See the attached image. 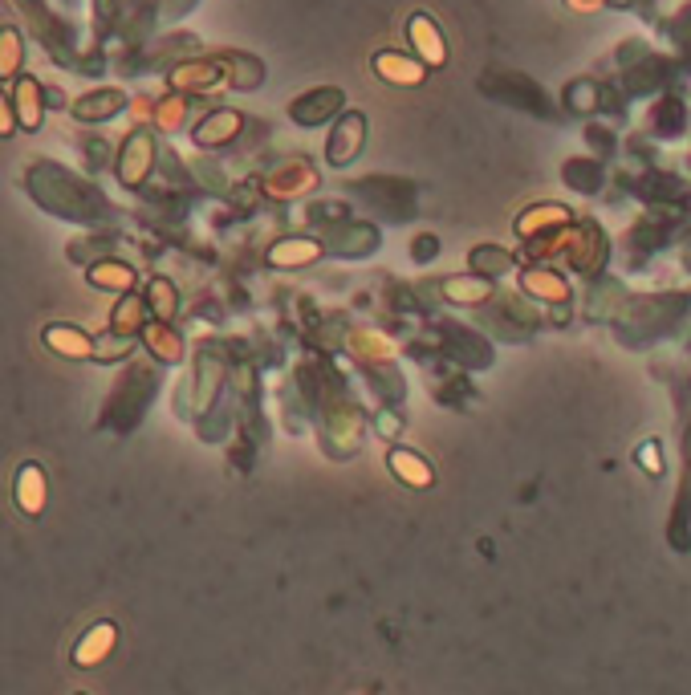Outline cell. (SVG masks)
I'll use <instances>...</instances> for the list:
<instances>
[{
	"instance_id": "1",
	"label": "cell",
	"mask_w": 691,
	"mask_h": 695,
	"mask_svg": "<svg viewBox=\"0 0 691 695\" xmlns=\"http://www.w3.org/2000/svg\"><path fill=\"white\" fill-rule=\"evenodd\" d=\"M366 147V114L358 110H346L338 122H334V131H330V143H326V159L330 167H346L362 155Z\"/></svg>"
},
{
	"instance_id": "2",
	"label": "cell",
	"mask_w": 691,
	"mask_h": 695,
	"mask_svg": "<svg viewBox=\"0 0 691 695\" xmlns=\"http://www.w3.org/2000/svg\"><path fill=\"white\" fill-rule=\"evenodd\" d=\"M407 41H411L415 57L423 61L427 70H444V66H448V41H444V33H439L435 17L415 13V17L407 21Z\"/></svg>"
},
{
	"instance_id": "3",
	"label": "cell",
	"mask_w": 691,
	"mask_h": 695,
	"mask_svg": "<svg viewBox=\"0 0 691 695\" xmlns=\"http://www.w3.org/2000/svg\"><path fill=\"white\" fill-rule=\"evenodd\" d=\"M342 106H346V94H342L338 86H318V90L301 94V98L289 106V118L301 122V126H322V122H330L334 114H342Z\"/></svg>"
},
{
	"instance_id": "4",
	"label": "cell",
	"mask_w": 691,
	"mask_h": 695,
	"mask_svg": "<svg viewBox=\"0 0 691 695\" xmlns=\"http://www.w3.org/2000/svg\"><path fill=\"white\" fill-rule=\"evenodd\" d=\"M155 167V139L147 131H135L118 151V179L122 187H139Z\"/></svg>"
},
{
	"instance_id": "5",
	"label": "cell",
	"mask_w": 691,
	"mask_h": 695,
	"mask_svg": "<svg viewBox=\"0 0 691 695\" xmlns=\"http://www.w3.org/2000/svg\"><path fill=\"white\" fill-rule=\"evenodd\" d=\"M374 74H379L383 82L391 86H423L427 82V66L419 57H407V53H395V49H383V53H374Z\"/></svg>"
},
{
	"instance_id": "6",
	"label": "cell",
	"mask_w": 691,
	"mask_h": 695,
	"mask_svg": "<svg viewBox=\"0 0 691 695\" xmlns=\"http://www.w3.org/2000/svg\"><path fill=\"white\" fill-rule=\"evenodd\" d=\"M41 338H45V346H49L53 354H61V358H74V362L94 358V338H90L86 330L70 326V322H53V326H45Z\"/></svg>"
},
{
	"instance_id": "7",
	"label": "cell",
	"mask_w": 691,
	"mask_h": 695,
	"mask_svg": "<svg viewBox=\"0 0 691 695\" xmlns=\"http://www.w3.org/2000/svg\"><path fill=\"white\" fill-rule=\"evenodd\" d=\"M45 496H49V484H45V472L37 464H21L17 472V484H13V500H17V509L37 517L45 509Z\"/></svg>"
},
{
	"instance_id": "8",
	"label": "cell",
	"mask_w": 691,
	"mask_h": 695,
	"mask_svg": "<svg viewBox=\"0 0 691 695\" xmlns=\"http://www.w3.org/2000/svg\"><path fill=\"white\" fill-rule=\"evenodd\" d=\"M13 110H17V122L21 131H37L41 126V110H45V90L37 86V78H17V90H13Z\"/></svg>"
},
{
	"instance_id": "9",
	"label": "cell",
	"mask_w": 691,
	"mask_h": 695,
	"mask_svg": "<svg viewBox=\"0 0 691 695\" xmlns=\"http://www.w3.org/2000/svg\"><path fill=\"white\" fill-rule=\"evenodd\" d=\"M147 330V301L127 293L118 297V305L110 309V334H122V338H139Z\"/></svg>"
},
{
	"instance_id": "10",
	"label": "cell",
	"mask_w": 691,
	"mask_h": 695,
	"mask_svg": "<svg viewBox=\"0 0 691 695\" xmlns=\"http://www.w3.org/2000/svg\"><path fill=\"white\" fill-rule=\"evenodd\" d=\"M322 257V244L318 240H309V236H289L281 244L269 248V265L277 269H297V265H313Z\"/></svg>"
},
{
	"instance_id": "11",
	"label": "cell",
	"mask_w": 691,
	"mask_h": 695,
	"mask_svg": "<svg viewBox=\"0 0 691 695\" xmlns=\"http://www.w3.org/2000/svg\"><path fill=\"white\" fill-rule=\"evenodd\" d=\"M114 639H118V630H114L110 622L90 626L86 635L78 639V647H74V663H78V667H94V663H102V659L114 651Z\"/></svg>"
},
{
	"instance_id": "12",
	"label": "cell",
	"mask_w": 691,
	"mask_h": 695,
	"mask_svg": "<svg viewBox=\"0 0 691 695\" xmlns=\"http://www.w3.org/2000/svg\"><path fill=\"white\" fill-rule=\"evenodd\" d=\"M240 126H244V118L236 110H216L196 126V143L200 147H224L240 135Z\"/></svg>"
},
{
	"instance_id": "13",
	"label": "cell",
	"mask_w": 691,
	"mask_h": 695,
	"mask_svg": "<svg viewBox=\"0 0 691 695\" xmlns=\"http://www.w3.org/2000/svg\"><path fill=\"white\" fill-rule=\"evenodd\" d=\"M122 106H127V94H122V90H94V94H82L74 102V118L78 122H106Z\"/></svg>"
},
{
	"instance_id": "14",
	"label": "cell",
	"mask_w": 691,
	"mask_h": 695,
	"mask_svg": "<svg viewBox=\"0 0 691 695\" xmlns=\"http://www.w3.org/2000/svg\"><path fill=\"white\" fill-rule=\"evenodd\" d=\"M86 281L98 285V289H110V293H122V297H127V293L135 289V269H131L127 261H98V265L86 273Z\"/></svg>"
},
{
	"instance_id": "15",
	"label": "cell",
	"mask_w": 691,
	"mask_h": 695,
	"mask_svg": "<svg viewBox=\"0 0 691 695\" xmlns=\"http://www.w3.org/2000/svg\"><path fill=\"white\" fill-rule=\"evenodd\" d=\"M387 464H391V472L407 484V488H431V480H435V472H431V464L427 460H419L415 452H407V448H395L391 456H387Z\"/></svg>"
},
{
	"instance_id": "16",
	"label": "cell",
	"mask_w": 691,
	"mask_h": 695,
	"mask_svg": "<svg viewBox=\"0 0 691 695\" xmlns=\"http://www.w3.org/2000/svg\"><path fill=\"white\" fill-rule=\"evenodd\" d=\"M143 342H147V350H151L159 362H183V338H179L167 322H147Z\"/></svg>"
},
{
	"instance_id": "17",
	"label": "cell",
	"mask_w": 691,
	"mask_h": 695,
	"mask_svg": "<svg viewBox=\"0 0 691 695\" xmlns=\"http://www.w3.org/2000/svg\"><path fill=\"white\" fill-rule=\"evenodd\" d=\"M220 66L228 70V78H232V86H240V90H253V86H261V78H265V66L257 57H244V53H228Z\"/></svg>"
},
{
	"instance_id": "18",
	"label": "cell",
	"mask_w": 691,
	"mask_h": 695,
	"mask_svg": "<svg viewBox=\"0 0 691 695\" xmlns=\"http://www.w3.org/2000/svg\"><path fill=\"white\" fill-rule=\"evenodd\" d=\"M147 309H151V318L155 322H171L175 318V309H179V297H175V285L167 281V277H155L151 285H147Z\"/></svg>"
},
{
	"instance_id": "19",
	"label": "cell",
	"mask_w": 691,
	"mask_h": 695,
	"mask_svg": "<svg viewBox=\"0 0 691 695\" xmlns=\"http://www.w3.org/2000/svg\"><path fill=\"white\" fill-rule=\"evenodd\" d=\"M570 220V212H565L561 204H537L533 212H525L521 220H517V232L521 236H537V232H549V228H557V224H565Z\"/></svg>"
},
{
	"instance_id": "20",
	"label": "cell",
	"mask_w": 691,
	"mask_h": 695,
	"mask_svg": "<svg viewBox=\"0 0 691 695\" xmlns=\"http://www.w3.org/2000/svg\"><path fill=\"white\" fill-rule=\"evenodd\" d=\"M492 293V285L484 277H448L444 281V297L456 305H480Z\"/></svg>"
},
{
	"instance_id": "21",
	"label": "cell",
	"mask_w": 691,
	"mask_h": 695,
	"mask_svg": "<svg viewBox=\"0 0 691 695\" xmlns=\"http://www.w3.org/2000/svg\"><path fill=\"white\" fill-rule=\"evenodd\" d=\"M521 285H525L533 297H541V301H565V297H570V285H565L557 273H545V269L525 273V277H521Z\"/></svg>"
},
{
	"instance_id": "22",
	"label": "cell",
	"mask_w": 691,
	"mask_h": 695,
	"mask_svg": "<svg viewBox=\"0 0 691 695\" xmlns=\"http://www.w3.org/2000/svg\"><path fill=\"white\" fill-rule=\"evenodd\" d=\"M21 33L17 29H0V78H13L21 70Z\"/></svg>"
},
{
	"instance_id": "23",
	"label": "cell",
	"mask_w": 691,
	"mask_h": 695,
	"mask_svg": "<svg viewBox=\"0 0 691 695\" xmlns=\"http://www.w3.org/2000/svg\"><path fill=\"white\" fill-rule=\"evenodd\" d=\"M135 350V338H122V334H106L94 342V362H122Z\"/></svg>"
},
{
	"instance_id": "24",
	"label": "cell",
	"mask_w": 691,
	"mask_h": 695,
	"mask_svg": "<svg viewBox=\"0 0 691 695\" xmlns=\"http://www.w3.org/2000/svg\"><path fill=\"white\" fill-rule=\"evenodd\" d=\"M472 269L476 273H505V269H513V257L505 248H476L472 252Z\"/></svg>"
},
{
	"instance_id": "25",
	"label": "cell",
	"mask_w": 691,
	"mask_h": 695,
	"mask_svg": "<svg viewBox=\"0 0 691 695\" xmlns=\"http://www.w3.org/2000/svg\"><path fill=\"white\" fill-rule=\"evenodd\" d=\"M220 78V66L216 61H196V66H187L175 74V86H212Z\"/></svg>"
},
{
	"instance_id": "26",
	"label": "cell",
	"mask_w": 691,
	"mask_h": 695,
	"mask_svg": "<svg viewBox=\"0 0 691 695\" xmlns=\"http://www.w3.org/2000/svg\"><path fill=\"white\" fill-rule=\"evenodd\" d=\"M565 106H570V110H598V86L574 82L570 90H565Z\"/></svg>"
},
{
	"instance_id": "27",
	"label": "cell",
	"mask_w": 691,
	"mask_h": 695,
	"mask_svg": "<svg viewBox=\"0 0 691 695\" xmlns=\"http://www.w3.org/2000/svg\"><path fill=\"white\" fill-rule=\"evenodd\" d=\"M17 131V110H13V102H9V94L0 90V139H9Z\"/></svg>"
},
{
	"instance_id": "28",
	"label": "cell",
	"mask_w": 691,
	"mask_h": 695,
	"mask_svg": "<svg viewBox=\"0 0 691 695\" xmlns=\"http://www.w3.org/2000/svg\"><path fill=\"white\" fill-rule=\"evenodd\" d=\"M639 464L647 468V472H663V460H659V444H643V452H639Z\"/></svg>"
},
{
	"instance_id": "29",
	"label": "cell",
	"mask_w": 691,
	"mask_h": 695,
	"mask_svg": "<svg viewBox=\"0 0 691 695\" xmlns=\"http://www.w3.org/2000/svg\"><path fill=\"white\" fill-rule=\"evenodd\" d=\"M574 13H594V9H606V5H618V0H565Z\"/></svg>"
},
{
	"instance_id": "30",
	"label": "cell",
	"mask_w": 691,
	"mask_h": 695,
	"mask_svg": "<svg viewBox=\"0 0 691 695\" xmlns=\"http://www.w3.org/2000/svg\"><path fill=\"white\" fill-rule=\"evenodd\" d=\"M423 252H427V257L435 252V236H419V240H415V257H423Z\"/></svg>"
},
{
	"instance_id": "31",
	"label": "cell",
	"mask_w": 691,
	"mask_h": 695,
	"mask_svg": "<svg viewBox=\"0 0 691 695\" xmlns=\"http://www.w3.org/2000/svg\"><path fill=\"white\" fill-rule=\"evenodd\" d=\"M618 5H631V0H618Z\"/></svg>"
}]
</instances>
